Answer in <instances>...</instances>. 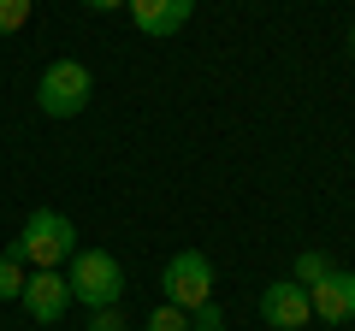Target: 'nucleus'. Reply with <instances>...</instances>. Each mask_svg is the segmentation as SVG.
Returning a JSON list of instances; mask_svg holds the SVG:
<instances>
[{
  "instance_id": "1",
  "label": "nucleus",
  "mask_w": 355,
  "mask_h": 331,
  "mask_svg": "<svg viewBox=\"0 0 355 331\" xmlns=\"http://www.w3.org/2000/svg\"><path fill=\"white\" fill-rule=\"evenodd\" d=\"M6 255H18L24 267L36 272H60V260L77 255V231L65 213H53V207H36V213L24 219V231H18V242L6 249Z\"/></svg>"
},
{
  "instance_id": "2",
  "label": "nucleus",
  "mask_w": 355,
  "mask_h": 331,
  "mask_svg": "<svg viewBox=\"0 0 355 331\" xmlns=\"http://www.w3.org/2000/svg\"><path fill=\"white\" fill-rule=\"evenodd\" d=\"M65 284H71V302L119 307V296H125V267H119L107 249H77V255H71V272H65Z\"/></svg>"
},
{
  "instance_id": "3",
  "label": "nucleus",
  "mask_w": 355,
  "mask_h": 331,
  "mask_svg": "<svg viewBox=\"0 0 355 331\" xmlns=\"http://www.w3.org/2000/svg\"><path fill=\"white\" fill-rule=\"evenodd\" d=\"M89 95H95V77L77 60H53L48 71H42V83H36V107L48 118H77L89 107Z\"/></svg>"
},
{
  "instance_id": "4",
  "label": "nucleus",
  "mask_w": 355,
  "mask_h": 331,
  "mask_svg": "<svg viewBox=\"0 0 355 331\" xmlns=\"http://www.w3.org/2000/svg\"><path fill=\"white\" fill-rule=\"evenodd\" d=\"M166 302L172 307H202V302H214V260L202 255V249H178L172 260H166Z\"/></svg>"
},
{
  "instance_id": "5",
  "label": "nucleus",
  "mask_w": 355,
  "mask_h": 331,
  "mask_svg": "<svg viewBox=\"0 0 355 331\" xmlns=\"http://www.w3.org/2000/svg\"><path fill=\"white\" fill-rule=\"evenodd\" d=\"M24 314L36 319V325H60L65 307H71V284L60 278V272H36V278H24Z\"/></svg>"
},
{
  "instance_id": "6",
  "label": "nucleus",
  "mask_w": 355,
  "mask_h": 331,
  "mask_svg": "<svg viewBox=\"0 0 355 331\" xmlns=\"http://www.w3.org/2000/svg\"><path fill=\"white\" fill-rule=\"evenodd\" d=\"M308 307H314V319H326V325L355 319V272H338V267H331L320 284H308Z\"/></svg>"
},
{
  "instance_id": "7",
  "label": "nucleus",
  "mask_w": 355,
  "mask_h": 331,
  "mask_svg": "<svg viewBox=\"0 0 355 331\" xmlns=\"http://www.w3.org/2000/svg\"><path fill=\"white\" fill-rule=\"evenodd\" d=\"M261 319L266 325H279V331H302L308 319H314V307H308V290L302 284H266V296H261Z\"/></svg>"
},
{
  "instance_id": "8",
  "label": "nucleus",
  "mask_w": 355,
  "mask_h": 331,
  "mask_svg": "<svg viewBox=\"0 0 355 331\" xmlns=\"http://www.w3.org/2000/svg\"><path fill=\"white\" fill-rule=\"evenodd\" d=\"M196 0H130V24L142 36H178V30L190 24Z\"/></svg>"
},
{
  "instance_id": "9",
  "label": "nucleus",
  "mask_w": 355,
  "mask_h": 331,
  "mask_svg": "<svg viewBox=\"0 0 355 331\" xmlns=\"http://www.w3.org/2000/svg\"><path fill=\"white\" fill-rule=\"evenodd\" d=\"M326 272H331V260L320 255V249H302V255H296V272H291V284H302V290H308V284H320Z\"/></svg>"
},
{
  "instance_id": "10",
  "label": "nucleus",
  "mask_w": 355,
  "mask_h": 331,
  "mask_svg": "<svg viewBox=\"0 0 355 331\" xmlns=\"http://www.w3.org/2000/svg\"><path fill=\"white\" fill-rule=\"evenodd\" d=\"M18 296H24V260L0 255V302H18Z\"/></svg>"
},
{
  "instance_id": "11",
  "label": "nucleus",
  "mask_w": 355,
  "mask_h": 331,
  "mask_svg": "<svg viewBox=\"0 0 355 331\" xmlns=\"http://www.w3.org/2000/svg\"><path fill=\"white\" fill-rule=\"evenodd\" d=\"M30 6H36V0H0V36H18V30L30 24Z\"/></svg>"
},
{
  "instance_id": "12",
  "label": "nucleus",
  "mask_w": 355,
  "mask_h": 331,
  "mask_svg": "<svg viewBox=\"0 0 355 331\" xmlns=\"http://www.w3.org/2000/svg\"><path fill=\"white\" fill-rule=\"evenodd\" d=\"M142 331H190V314L166 302V307H154V314H148V325H142Z\"/></svg>"
},
{
  "instance_id": "13",
  "label": "nucleus",
  "mask_w": 355,
  "mask_h": 331,
  "mask_svg": "<svg viewBox=\"0 0 355 331\" xmlns=\"http://www.w3.org/2000/svg\"><path fill=\"white\" fill-rule=\"evenodd\" d=\"M219 325H225L219 302H202V307H190V331H219Z\"/></svg>"
},
{
  "instance_id": "14",
  "label": "nucleus",
  "mask_w": 355,
  "mask_h": 331,
  "mask_svg": "<svg viewBox=\"0 0 355 331\" xmlns=\"http://www.w3.org/2000/svg\"><path fill=\"white\" fill-rule=\"evenodd\" d=\"M89 331H125V314L119 307H95L89 314Z\"/></svg>"
},
{
  "instance_id": "15",
  "label": "nucleus",
  "mask_w": 355,
  "mask_h": 331,
  "mask_svg": "<svg viewBox=\"0 0 355 331\" xmlns=\"http://www.w3.org/2000/svg\"><path fill=\"white\" fill-rule=\"evenodd\" d=\"M89 12H113V6H130V0H83Z\"/></svg>"
},
{
  "instance_id": "16",
  "label": "nucleus",
  "mask_w": 355,
  "mask_h": 331,
  "mask_svg": "<svg viewBox=\"0 0 355 331\" xmlns=\"http://www.w3.org/2000/svg\"><path fill=\"white\" fill-rule=\"evenodd\" d=\"M349 53H355V24H349Z\"/></svg>"
}]
</instances>
